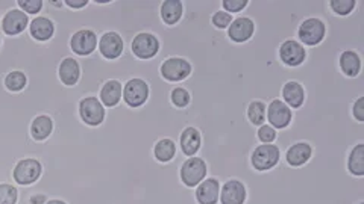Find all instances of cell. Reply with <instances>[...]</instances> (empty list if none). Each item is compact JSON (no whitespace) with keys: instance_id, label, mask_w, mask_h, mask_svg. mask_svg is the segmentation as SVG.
Masks as SVG:
<instances>
[{"instance_id":"6da1fadb","label":"cell","mask_w":364,"mask_h":204,"mask_svg":"<svg viewBox=\"0 0 364 204\" xmlns=\"http://www.w3.org/2000/svg\"><path fill=\"white\" fill-rule=\"evenodd\" d=\"M43 16L55 21L56 33L49 42L2 35L0 50V183H14L13 169L20 159L33 157L43 174L32 186H18V204H28L32 192H44L67 204H198L195 189L182 185L179 168L186 156L178 150L168 164L154 157L158 140L178 144L188 126L207 132L213 126L208 101L196 97L186 109L170 103L176 84L155 76L151 97L141 108L122 103L107 109L99 128L79 118L77 105L87 96H97L109 79L128 82L147 81L164 61H139L131 53V41L117 61H107L95 52L79 58L81 81L67 88L58 79V65L75 56L68 47L73 32L95 29L102 21L99 9H56L44 0Z\"/></svg>"},{"instance_id":"7a4b0ae2","label":"cell","mask_w":364,"mask_h":204,"mask_svg":"<svg viewBox=\"0 0 364 204\" xmlns=\"http://www.w3.org/2000/svg\"><path fill=\"white\" fill-rule=\"evenodd\" d=\"M329 16H331V11L326 9L321 16L304 18L299 23L298 30H296V40H298L305 49L321 45L326 38Z\"/></svg>"},{"instance_id":"3957f363","label":"cell","mask_w":364,"mask_h":204,"mask_svg":"<svg viewBox=\"0 0 364 204\" xmlns=\"http://www.w3.org/2000/svg\"><path fill=\"white\" fill-rule=\"evenodd\" d=\"M193 73V64L190 60L182 56H168L159 65V76L168 84H176L182 86Z\"/></svg>"},{"instance_id":"277c9868","label":"cell","mask_w":364,"mask_h":204,"mask_svg":"<svg viewBox=\"0 0 364 204\" xmlns=\"http://www.w3.org/2000/svg\"><path fill=\"white\" fill-rule=\"evenodd\" d=\"M129 47L131 53L139 61H152L161 52V41L154 32L143 30L135 33Z\"/></svg>"},{"instance_id":"5b68a950","label":"cell","mask_w":364,"mask_h":204,"mask_svg":"<svg viewBox=\"0 0 364 204\" xmlns=\"http://www.w3.org/2000/svg\"><path fill=\"white\" fill-rule=\"evenodd\" d=\"M108 29H90L84 28L73 32V35L70 37V41H68V47H70L72 53L76 56V58H88V56L93 55L97 50V42H99V35L97 32L104 33Z\"/></svg>"},{"instance_id":"8992f818","label":"cell","mask_w":364,"mask_h":204,"mask_svg":"<svg viewBox=\"0 0 364 204\" xmlns=\"http://www.w3.org/2000/svg\"><path fill=\"white\" fill-rule=\"evenodd\" d=\"M208 177V165L205 162L202 156H191L186 157V161L182 162L179 168V178L182 185L195 189L202 180Z\"/></svg>"},{"instance_id":"52a82bcc","label":"cell","mask_w":364,"mask_h":204,"mask_svg":"<svg viewBox=\"0 0 364 204\" xmlns=\"http://www.w3.org/2000/svg\"><path fill=\"white\" fill-rule=\"evenodd\" d=\"M151 97V86L141 77H132L123 85L122 101L128 108L136 109L147 103Z\"/></svg>"},{"instance_id":"ba28073f","label":"cell","mask_w":364,"mask_h":204,"mask_svg":"<svg viewBox=\"0 0 364 204\" xmlns=\"http://www.w3.org/2000/svg\"><path fill=\"white\" fill-rule=\"evenodd\" d=\"M79 118L90 128H99L107 118V108L100 103L97 96H87L77 105Z\"/></svg>"},{"instance_id":"9c48e42d","label":"cell","mask_w":364,"mask_h":204,"mask_svg":"<svg viewBox=\"0 0 364 204\" xmlns=\"http://www.w3.org/2000/svg\"><path fill=\"white\" fill-rule=\"evenodd\" d=\"M43 174V165L38 159H20L13 169V180L17 186H32Z\"/></svg>"},{"instance_id":"30bf717a","label":"cell","mask_w":364,"mask_h":204,"mask_svg":"<svg viewBox=\"0 0 364 204\" xmlns=\"http://www.w3.org/2000/svg\"><path fill=\"white\" fill-rule=\"evenodd\" d=\"M278 60L284 67L299 68L309 60V53L298 40L289 38L278 47Z\"/></svg>"},{"instance_id":"8fae6325","label":"cell","mask_w":364,"mask_h":204,"mask_svg":"<svg viewBox=\"0 0 364 204\" xmlns=\"http://www.w3.org/2000/svg\"><path fill=\"white\" fill-rule=\"evenodd\" d=\"M29 23L31 18L28 14L23 13L17 6L9 8L4 14L2 21H0V30H2L5 37L16 38L28 30Z\"/></svg>"},{"instance_id":"7c38bea8","label":"cell","mask_w":364,"mask_h":204,"mask_svg":"<svg viewBox=\"0 0 364 204\" xmlns=\"http://www.w3.org/2000/svg\"><path fill=\"white\" fill-rule=\"evenodd\" d=\"M294 110H291L281 98H273L267 103L266 121L275 130H286L293 123Z\"/></svg>"},{"instance_id":"4fadbf2b","label":"cell","mask_w":364,"mask_h":204,"mask_svg":"<svg viewBox=\"0 0 364 204\" xmlns=\"http://www.w3.org/2000/svg\"><path fill=\"white\" fill-rule=\"evenodd\" d=\"M97 52L107 61H117L124 52V38L117 30H107L99 37Z\"/></svg>"},{"instance_id":"5bb4252c","label":"cell","mask_w":364,"mask_h":204,"mask_svg":"<svg viewBox=\"0 0 364 204\" xmlns=\"http://www.w3.org/2000/svg\"><path fill=\"white\" fill-rule=\"evenodd\" d=\"M363 61H364V53L355 49H348L338 55L337 65H338L340 73L345 77L355 79L364 72Z\"/></svg>"},{"instance_id":"9a60e30c","label":"cell","mask_w":364,"mask_h":204,"mask_svg":"<svg viewBox=\"0 0 364 204\" xmlns=\"http://www.w3.org/2000/svg\"><path fill=\"white\" fill-rule=\"evenodd\" d=\"M314 147L306 141H298L291 144L284 153V161L291 168H301L311 161Z\"/></svg>"},{"instance_id":"2e32d148","label":"cell","mask_w":364,"mask_h":204,"mask_svg":"<svg viewBox=\"0 0 364 204\" xmlns=\"http://www.w3.org/2000/svg\"><path fill=\"white\" fill-rule=\"evenodd\" d=\"M247 189L242 180L230 178L222 183L220 188V204H246Z\"/></svg>"},{"instance_id":"e0dca14e","label":"cell","mask_w":364,"mask_h":204,"mask_svg":"<svg viewBox=\"0 0 364 204\" xmlns=\"http://www.w3.org/2000/svg\"><path fill=\"white\" fill-rule=\"evenodd\" d=\"M28 32H29V35L33 41L49 42L55 37L56 25H55V21L52 18L40 14V16L33 17L31 20Z\"/></svg>"},{"instance_id":"ac0fdd59","label":"cell","mask_w":364,"mask_h":204,"mask_svg":"<svg viewBox=\"0 0 364 204\" xmlns=\"http://www.w3.org/2000/svg\"><path fill=\"white\" fill-rule=\"evenodd\" d=\"M158 13L159 20H161L164 26L173 28L179 25L182 17L186 14L184 0H161Z\"/></svg>"},{"instance_id":"d6986e66","label":"cell","mask_w":364,"mask_h":204,"mask_svg":"<svg viewBox=\"0 0 364 204\" xmlns=\"http://www.w3.org/2000/svg\"><path fill=\"white\" fill-rule=\"evenodd\" d=\"M202 133L198 128L188 126L181 132L179 140H178V149L186 157L198 156L202 149Z\"/></svg>"},{"instance_id":"ffe728a7","label":"cell","mask_w":364,"mask_h":204,"mask_svg":"<svg viewBox=\"0 0 364 204\" xmlns=\"http://www.w3.org/2000/svg\"><path fill=\"white\" fill-rule=\"evenodd\" d=\"M82 76V67L79 64V58L76 56H67L58 65V79L60 82L67 86L72 88L76 86L81 81Z\"/></svg>"},{"instance_id":"44dd1931","label":"cell","mask_w":364,"mask_h":204,"mask_svg":"<svg viewBox=\"0 0 364 204\" xmlns=\"http://www.w3.org/2000/svg\"><path fill=\"white\" fill-rule=\"evenodd\" d=\"M222 183L219 178L207 177L195 188V198L198 204H219Z\"/></svg>"},{"instance_id":"7402d4cb","label":"cell","mask_w":364,"mask_h":204,"mask_svg":"<svg viewBox=\"0 0 364 204\" xmlns=\"http://www.w3.org/2000/svg\"><path fill=\"white\" fill-rule=\"evenodd\" d=\"M306 98V91L304 85L298 81H289L281 88V100L291 110H298L304 106Z\"/></svg>"},{"instance_id":"603a6c76","label":"cell","mask_w":364,"mask_h":204,"mask_svg":"<svg viewBox=\"0 0 364 204\" xmlns=\"http://www.w3.org/2000/svg\"><path fill=\"white\" fill-rule=\"evenodd\" d=\"M123 82L117 81V79H109L104 85H102L99 91V100L107 109L116 108L122 103V94H123Z\"/></svg>"},{"instance_id":"cb8c5ba5","label":"cell","mask_w":364,"mask_h":204,"mask_svg":"<svg viewBox=\"0 0 364 204\" xmlns=\"http://www.w3.org/2000/svg\"><path fill=\"white\" fill-rule=\"evenodd\" d=\"M346 171L354 177H364V142L355 144L346 156Z\"/></svg>"},{"instance_id":"d4e9b609","label":"cell","mask_w":364,"mask_h":204,"mask_svg":"<svg viewBox=\"0 0 364 204\" xmlns=\"http://www.w3.org/2000/svg\"><path fill=\"white\" fill-rule=\"evenodd\" d=\"M178 150H179L178 144L173 140L161 138V140H158L155 142L152 153H154V157L156 159L159 164H168L176 157Z\"/></svg>"},{"instance_id":"484cf974","label":"cell","mask_w":364,"mask_h":204,"mask_svg":"<svg viewBox=\"0 0 364 204\" xmlns=\"http://www.w3.org/2000/svg\"><path fill=\"white\" fill-rule=\"evenodd\" d=\"M266 110L267 103L263 100H252L246 109V118L254 128H259L266 124Z\"/></svg>"},{"instance_id":"4316f807","label":"cell","mask_w":364,"mask_h":204,"mask_svg":"<svg viewBox=\"0 0 364 204\" xmlns=\"http://www.w3.org/2000/svg\"><path fill=\"white\" fill-rule=\"evenodd\" d=\"M358 6V0H328V9L336 17H349Z\"/></svg>"},{"instance_id":"83f0119b","label":"cell","mask_w":364,"mask_h":204,"mask_svg":"<svg viewBox=\"0 0 364 204\" xmlns=\"http://www.w3.org/2000/svg\"><path fill=\"white\" fill-rule=\"evenodd\" d=\"M170 103L172 106L178 108V109H186L191 105L193 96L190 91L184 86H175L172 91H170Z\"/></svg>"},{"instance_id":"f1b7e54d","label":"cell","mask_w":364,"mask_h":204,"mask_svg":"<svg viewBox=\"0 0 364 204\" xmlns=\"http://www.w3.org/2000/svg\"><path fill=\"white\" fill-rule=\"evenodd\" d=\"M18 186L16 183H0V204H17Z\"/></svg>"},{"instance_id":"f546056e","label":"cell","mask_w":364,"mask_h":204,"mask_svg":"<svg viewBox=\"0 0 364 204\" xmlns=\"http://www.w3.org/2000/svg\"><path fill=\"white\" fill-rule=\"evenodd\" d=\"M232 20H234V16L228 14L226 11H223V9L220 8V9H218V11H214L211 18H210V23H211V26H213L214 29H218V30H226L228 28H230Z\"/></svg>"},{"instance_id":"4dcf8cb0","label":"cell","mask_w":364,"mask_h":204,"mask_svg":"<svg viewBox=\"0 0 364 204\" xmlns=\"http://www.w3.org/2000/svg\"><path fill=\"white\" fill-rule=\"evenodd\" d=\"M16 4L20 11L33 17L40 16L44 8V0H16Z\"/></svg>"},{"instance_id":"1f68e13d","label":"cell","mask_w":364,"mask_h":204,"mask_svg":"<svg viewBox=\"0 0 364 204\" xmlns=\"http://www.w3.org/2000/svg\"><path fill=\"white\" fill-rule=\"evenodd\" d=\"M249 6V0H220V8L228 14L238 16Z\"/></svg>"},{"instance_id":"d6a6232c","label":"cell","mask_w":364,"mask_h":204,"mask_svg":"<svg viewBox=\"0 0 364 204\" xmlns=\"http://www.w3.org/2000/svg\"><path fill=\"white\" fill-rule=\"evenodd\" d=\"M279 136V132L273 129L269 124H263V126L257 128V140L259 144H273L277 142Z\"/></svg>"},{"instance_id":"836d02e7","label":"cell","mask_w":364,"mask_h":204,"mask_svg":"<svg viewBox=\"0 0 364 204\" xmlns=\"http://www.w3.org/2000/svg\"><path fill=\"white\" fill-rule=\"evenodd\" d=\"M350 115L357 123L364 124V96H360L354 100L350 106Z\"/></svg>"},{"instance_id":"e575fe53","label":"cell","mask_w":364,"mask_h":204,"mask_svg":"<svg viewBox=\"0 0 364 204\" xmlns=\"http://www.w3.org/2000/svg\"><path fill=\"white\" fill-rule=\"evenodd\" d=\"M64 6L70 11H82L90 6V0H63Z\"/></svg>"},{"instance_id":"d590c367","label":"cell","mask_w":364,"mask_h":204,"mask_svg":"<svg viewBox=\"0 0 364 204\" xmlns=\"http://www.w3.org/2000/svg\"><path fill=\"white\" fill-rule=\"evenodd\" d=\"M46 204H67L64 200H60V198H52L49 200Z\"/></svg>"},{"instance_id":"8d00e7d4","label":"cell","mask_w":364,"mask_h":204,"mask_svg":"<svg viewBox=\"0 0 364 204\" xmlns=\"http://www.w3.org/2000/svg\"><path fill=\"white\" fill-rule=\"evenodd\" d=\"M2 32V30H0ZM0 50H2V35H0Z\"/></svg>"},{"instance_id":"74e56055","label":"cell","mask_w":364,"mask_h":204,"mask_svg":"<svg viewBox=\"0 0 364 204\" xmlns=\"http://www.w3.org/2000/svg\"><path fill=\"white\" fill-rule=\"evenodd\" d=\"M357 204H364V200H361V201H358Z\"/></svg>"}]
</instances>
